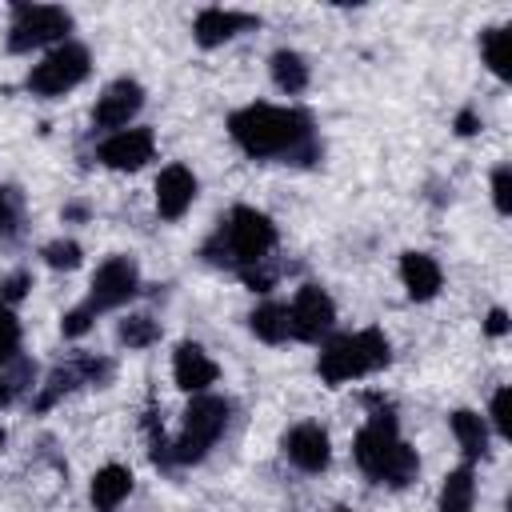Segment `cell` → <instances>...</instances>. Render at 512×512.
<instances>
[{
    "instance_id": "cell-1",
    "label": "cell",
    "mask_w": 512,
    "mask_h": 512,
    "mask_svg": "<svg viewBox=\"0 0 512 512\" xmlns=\"http://www.w3.org/2000/svg\"><path fill=\"white\" fill-rule=\"evenodd\" d=\"M228 132L248 156H292V160L316 156L312 124L300 108L248 104L228 116Z\"/></svg>"
},
{
    "instance_id": "cell-2",
    "label": "cell",
    "mask_w": 512,
    "mask_h": 512,
    "mask_svg": "<svg viewBox=\"0 0 512 512\" xmlns=\"http://www.w3.org/2000/svg\"><path fill=\"white\" fill-rule=\"evenodd\" d=\"M352 456H356V464H360L376 484H388V488H404V484H412L416 472H420V460H416V452L400 440L396 416H392L388 408H376V412L368 416V424L356 432Z\"/></svg>"
},
{
    "instance_id": "cell-3",
    "label": "cell",
    "mask_w": 512,
    "mask_h": 512,
    "mask_svg": "<svg viewBox=\"0 0 512 512\" xmlns=\"http://www.w3.org/2000/svg\"><path fill=\"white\" fill-rule=\"evenodd\" d=\"M272 248H276V224H272L264 212L240 204V208H232L228 220L212 232V240L204 244V256H208L212 264H228V268L244 272V268L264 264Z\"/></svg>"
},
{
    "instance_id": "cell-4",
    "label": "cell",
    "mask_w": 512,
    "mask_h": 512,
    "mask_svg": "<svg viewBox=\"0 0 512 512\" xmlns=\"http://www.w3.org/2000/svg\"><path fill=\"white\" fill-rule=\"evenodd\" d=\"M392 360V344L384 332L376 328H360V332H348V336H336L324 352H320V376L324 384H348V380H360L368 372H380L388 368Z\"/></svg>"
},
{
    "instance_id": "cell-5",
    "label": "cell",
    "mask_w": 512,
    "mask_h": 512,
    "mask_svg": "<svg viewBox=\"0 0 512 512\" xmlns=\"http://www.w3.org/2000/svg\"><path fill=\"white\" fill-rule=\"evenodd\" d=\"M228 416H232V404L224 396H196L184 412V428L176 436V444L168 448L176 464H196L208 456V448L220 440V432L228 428Z\"/></svg>"
},
{
    "instance_id": "cell-6",
    "label": "cell",
    "mask_w": 512,
    "mask_h": 512,
    "mask_svg": "<svg viewBox=\"0 0 512 512\" xmlns=\"http://www.w3.org/2000/svg\"><path fill=\"white\" fill-rule=\"evenodd\" d=\"M88 68H92L88 64V48L76 44V40H64L28 72V88L36 96H64L88 76Z\"/></svg>"
},
{
    "instance_id": "cell-7",
    "label": "cell",
    "mask_w": 512,
    "mask_h": 512,
    "mask_svg": "<svg viewBox=\"0 0 512 512\" xmlns=\"http://www.w3.org/2000/svg\"><path fill=\"white\" fill-rule=\"evenodd\" d=\"M72 32V16L56 4H20L8 28V48L12 52H32L52 40H64Z\"/></svg>"
},
{
    "instance_id": "cell-8",
    "label": "cell",
    "mask_w": 512,
    "mask_h": 512,
    "mask_svg": "<svg viewBox=\"0 0 512 512\" xmlns=\"http://www.w3.org/2000/svg\"><path fill=\"white\" fill-rule=\"evenodd\" d=\"M136 288H140V268H136V260L132 256H108L100 268H96V276H92V292H88V300H84V308L96 316V312H108V308H120V304H128L132 296H136Z\"/></svg>"
},
{
    "instance_id": "cell-9",
    "label": "cell",
    "mask_w": 512,
    "mask_h": 512,
    "mask_svg": "<svg viewBox=\"0 0 512 512\" xmlns=\"http://www.w3.org/2000/svg\"><path fill=\"white\" fill-rule=\"evenodd\" d=\"M336 324V304L320 284H304L288 304V336L296 340H320Z\"/></svg>"
},
{
    "instance_id": "cell-10",
    "label": "cell",
    "mask_w": 512,
    "mask_h": 512,
    "mask_svg": "<svg viewBox=\"0 0 512 512\" xmlns=\"http://www.w3.org/2000/svg\"><path fill=\"white\" fill-rule=\"evenodd\" d=\"M152 148H156V140L148 128H120L96 148V156H100V164H108L116 172H136L152 160Z\"/></svg>"
},
{
    "instance_id": "cell-11",
    "label": "cell",
    "mask_w": 512,
    "mask_h": 512,
    "mask_svg": "<svg viewBox=\"0 0 512 512\" xmlns=\"http://www.w3.org/2000/svg\"><path fill=\"white\" fill-rule=\"evenodd\" d=\"M140 104H144V88L124 76V80H112V84L104 88V96H100L96 108H92V120H96V128L120 132V128H128V120L140 112Z\"/></svg>"
},
{
    "instance_id": "cell-12",
    "label": "cell",
    "mask_w": 512,
    "mask_h": 512,
    "mask_svg": "<svg viewBox=\"0 0 512 512\" xmlns=\"http://www.w3.org/2000/svg\"><path fill=\"white\" fill-rule=\"evenodd\" d=\"M284 456L304 468V472H324L328 460H332V444H328V432L320 424H296L288 436H284Z\"/></svg>"
},
{
    "instance_id": "cell-13",
    "label": "cell",
    "mask_w": 512,
    "mask_h": 512,
    "mask_svg": "<svg viewBox=\"0 0 512 512\" xmlns=\"http://www.w3.org/2000/svg\"><path fill=\"white\" fill-rule=\"evenodd\" d=\"M196 200V176L184 164H168L156 176V212L164 220H180Z\"/></svg>"
},
{
    "instance_id": "cell-14",
    "label": "cell",
    "mask_w": 512,
    "mask_h": 512,
    "mask_svg": "<svg viewBox=\"0 0 512 512\" xmlns=\"http://www.w3.org/2000/svg\"><path fill=\"white\" fill-rule=\"evenodd\" d=\"M172 376H176V388H184V392H204V388L216 380V360H212L200 344L184 340V344L176 348V356H172Z\"/></svg>"
},
{
    "instance_id": "cell-15",
    "label": "cell",
    "mask_w": 512,
    "mask_h": 512,
    "mask_svg": "<svg viewBox=\"0 0 512 512\" xmlns=\"http://www.w3.org/2000/svg\"><path fill=\"white\" fill-rule=\"evenodd\" d=\"M252 24H256V16H244V12H232V8H204L192 24V36H196V44L216 48V44L232 40L236 32H244Z\"/></svg>"
},
{
    "instance_id": "cell-16",
    "label": "cell",
    "mask_w": 512,
    "mask_h": 512,
    "mask_svg": "<svg viewBox=\"0 0 512 512\" xmlns=\"http://www.w3.org/2000/svg\"><path fill=\"white\" fill-rule=\"evenodd\" d=\"M400 280H404V288H408L412 300H432L440 292V284H444V272H440V264L428 252H404Z\"/></svg>"
},
{
    "instance_id": "cell-17",
    "label": "cell",
    "mask_w": 512,
    "mask_h": 512,
    "mask_svg": "<svg viewBox=\"0 0 512 512\" xmlns=\"http://www.w3.org/2000/svg\"><path fill=\"white\" fill-rule=\"evenodd\" d=\"M132 492V472L120 468V464H104L96 476H92V504L100 512H116Z\"/></svg>"
},
{
    "instance_id": "cell-18",
    "label": "cell",
    "mask_w": 512,
    "mask_h": 512,
    "mask_svg": "<svg viewBox=\"0 0 512 512\" xmlns=\"http://www.w3.org/2000/svg\"><path fill=\"white\" fill-rule=\"evenodd\" d=\"M448 424H452V436H456V444L464 448L468 460L488 456V424H484V416H476V412H468V408H456V412L448 416Z\"/></svg>"
},
{
    "instance_id": "cell-19",
    "label": "cell",
    "mask_w": 512,
    "mask_h": 512,
    "mask_svg": "<svg viewBox=\"0 0 512 512\" xmlns=\"http://www.w3.org/2000/svg\"><path fill=\"white\" fill-rule=\"evenodd\" d=\"M476 504V476L472 468H452L444 476V488H440V512H472Z\"/></svg>"
},
{
    "instance_id": "cell-20",
    "label": "cell",
    "mask_w": 512,
    "mask_h": 512,
    "mask_svg": "<svg viewBox=\"0 0 512 512\" xmlns=\"http://www.w3.org/2000/svg\"><path fill=\"white\" fill-rule=\"evenodd\" d=\"M272 80H276V88L288 92V96L304 92V88H308V64H304V56L292 52V48L272 52Z\"/></svg>"
},
{
    "instance_id": "cell-21",
    "label": "cell",
    "mask_w": 512,
    "mask_h": 512,
    "mask_svg": "<svg viewBox=\"0 0 512 512\" xmlns=\"http://www.w3.org/2000/svg\"><path fill=\"white\" fill-rule=\"evenodd\" d=\"M480 56L500 80H508L512 76V36H508V28H488L480 36Z\"/></svg>"
},
{
    "instance_id": "cell-22",
    "label": "cell",
    "mask_w": 512,
    "mask_h": 512,
    "mask_svg": "<svg viewBox=\"0 0 512 512\" xmlns=\"http://www.w3.org/2000/svg\"><path fill=\"white\" fill-rule=\"evenodd\" d=\"M248 324H252V332L264 340V344H284L288 340V308L284 304H260L252 316H248Z\"/></svg>"
},
{
    "instance_id": "cell-23",
    "label": "cell",
    "mask_w": 512,
    "mask_h": 512,
    "mask_svg": "<svg viewBox=\"0 0 512 512\" xmlns=\"http://www.w3.org/2000/svg\"><path fill=\"white\" fill-rule=\"evenodd\" d=\"M116 336H120V344H128V348H148V344L160 340V324H156L152 316H128V320H120Z\"/></svg>"
},
{
    "instance_id": "cell-24",
    "label": "cell",
    "mask_w": 512,
    "mask_h": 512,
    "mask_svg": "<svg viewBox=\"0 0 512 512\" xmlns=\"http://www.w3.org/2000/svg\"><path fill=\"white\" fill-rule=\"evenodd\" d=\"M16 348H20V324H16L12 308L0 304V368L16 360Z\"/></svg>"
},
{
    "instance_id": "cell-25",
    "label": "cell",
    "mask_w": 512,
    "mask_h": 512,
    "mask_svg": "<svg viewBox=\"0 0 512 512\" xmlns=\"http://www.w3.org/2000/svg\"><path fill=\"white\" fill-rule=\"evenodd\" d=\"M40 256H44V264H48V268H76L84 252H80V244H76V240H52V244H44V252H40Z\"/></svg>"
},
{
    "instance_id": "cell-26",
    "label": "cell",
    "mask_w": 512,
    "mask_h": 512,
    "mask_svg": "<svg viewBox=\"0 0 512 512\" xmlns=\"http://www.w3.org/2000/svg\"><path fill=\"white\" fill-rule=\"evenodd\" d=\"M492 200H496V212H512V168L508 164H500L496 172H492Z\"/></svg>"
},
{
    "instance_id": "cell-27",
    "label": "cell",
    "mask_w": 512,
    "mask_h": 512,
    "mask_svg": "<svg viewBox=\"0 0 512 512\" xmlns=\"http://www.w3.org/2000/svg\"><path fill=\"white\" fill-rule=\"evenodd\" d=\"M28 288H32V276H28V272H12V276H4V280H0V304H16V300H24Z\"/></svg>"
},
{
    "instance_id": "cell-28",
    "label": "cell",
    "mask_w": 512,
    "mask_h": 512,
    "mask_svg": "<svg viewBox=\"0 0 512 512\" xmlns=\"http://www.w3.org/2000/svg\"><path fill=\"white\" fill-rule=\"evenodd\" d=\"M92 312L80 304V308H72V312H64V320H60V328H64V336H84L88 328H92Z\"/></svg>"
},
{
    "instance_id": "cell-29",
    "label": "cell",
    "mask_w": 512,
    "mask_h": 512,
    "mask_svg": "<svg viewBox=\"0 0 512 512\" xmlns=\"http://www.w3.org/2000/svg\"><path fill=\"white\" fill-rule=\"evenodd\" d=\"M492 424L500 436H512V420H508V388H496L492 396Z\"/></svg>"
},
{
    "instance_id": "cell-30",
    "label": "cell",
    "mask_w": 512,
    "mask_h": 512,
    "mask_svg": "<svg viewBox=\"0 0 512 512\" xmlns=\"http://www.w3.org/2000/svg\"><path fill=\"white\" fill-rule=\"evenodd\" d=\"M12 220H16L12 192H8V188H0V232H8V228H12Z\"/></svg>"
},
{
    "instance_id": "cell-31",
    "label": "cell",
    "mask_w": 512,
    "mask_h": 512,
    "mask_svg": "<svg viewBox=\"0 0 512 512\" xmlns=\"http://www.w3.org/2000/svg\"><path fill=\"white\" fill-rule=\"evenodd\" d=\"M484 328H488V336H504V332H508V312H504V308H492Z\"/></svg>"
},
{
    "instance_id": "cell-32",
    "label": "cell",
    "mask_w": 512,
    "mask_h": 512,
    "mask_svg": "<svg viewBox=\"0 0 512 512\" xmlns=\"http://www.w3.org/2000/svg\"><path fill=\"white\" fill-rule=\"evenodd\" d=\"M476 128H480V116H476L472 108H464V112L456 116V132H460V136H472Z\"/></svg>"
},
{
    "instance_id": "cell-33",
    "label": "cell",
    "mask_w": 512,
    "mask_h": 512,
    "mask_svg": "<svg viewBox=\"0 0 512 512\" xmlns=\"http://www.w3.org/2000/svg\"><path fill=\"white\" fill-rule=\"evenodd\" d=\"M16 388H20V372H16V376H0V408H4V404H12Z\"/></svg>"
},
{
    "instance_id": "cell-34",
    "label": "cell",
    "mask_w": 512,
    "mask_h": 512,
    "mask_svg": "<svg viewBox=\"0 0 512 512\" xmlns=\"http://www.w3.org/2000/svg\"><path fill=\"white\" fill-rule=\"evenodd\" d=\"M0 448H4V428H0Z\"/></svg>"
},
{
    "instance_id": "cell-35",
    "label": "cell",
    "mask_w": 512,
    "mask_h": 512,
    "mask_svg": "<svg viewBox=\"0 0 512 512\" xmlns=\"http://www.w3.org/2000/svg\"><path fill=\"white\" fill-rule=\"evenodd\" d=\"M336 512H348V508H336Z\"/></svg>"
}]
</instances>
